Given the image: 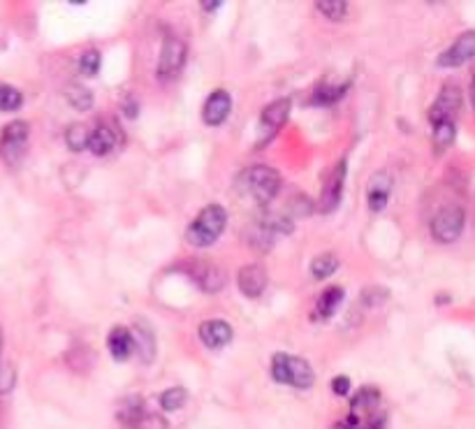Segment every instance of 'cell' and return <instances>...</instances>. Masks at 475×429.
I'll use <instances>...</instances> for the list:
<instances>
[{"instance_id":"cell-1","label":"cell","mask_w":475,"mask_h":429,"mask_svg":"<svg viewBox=\"0 0 475 429\" xmlns=\"http://www.w3.org/2000/svg\"><path fill=\"white\" fill-rule=\"evenodd\" d=\"M461 88L454 84H445L436 96L434 105L429 107V125H432V141L438 153L445 151L454 144L457 137V116L461 112Z\"/></svg>"},{"instance_id":"cell-2","label":"cell","mask_w":475,"mask_h":429,"mask_svg":"<svg viewBox=\"0 0 475 429\" xmlns=\"http://www.w3.org/2000/svg\"><path fill=\"white\" fill-rule=\"evenodd\" d=\"M227 225V212L221 205H209L205 206L193 224L188 225V233H186V240L190 242L197 249H205L211 246L223 234Z\"/></svg>"},{"instance_id":"cell-3","label":"cell","mask_w":475,"mask_h":429,"mask_svg":"<svg viewBox=\"0 0 475 429\" xmlns=\"http://www.w3.org/2000/svg\"><path fill=\"white\" fill-rule=\"evenodd\" d=\"M271 379H274L276 383H283V386L306 390V388L314 386L315 374L314 370H311V364L304 358L288 353H276L274 358H271Z\"/></svg>"},{"instance_id":"cell-4","label":"cell","mask_w":475,"mask_h":429,"mask_svg":"<svg viewBox=\"0 0 475 429\" xmlns=\"http://www.w3.org/2000/svg\"><path fill=\"white\" fill-rule=\"evenodd\" d=\"M242 186L258 205L267 206L281 190V174L267 165H255L242 174Z\"/></svg>"},{"instance_id":"cell-5","label":"cell","mask_w":475,"mask_h":429,"mask_svg":"<svg viewBox=\"0 0 475 429\" xmlns=\"http://www.w3.org/2000/svg\"><path fill=\"white\" fill-rule=\"evenodd\" d=\"M466 225V212L460 205H448L443 209H438L432 218V237L438 244H452L460 240V234L464 233Z\"/></svg>"},{"instance_id":"cell-6","label":"cell","mask_w":475,"mask_h":429,"mask_svg":"<svg viewBox=\"0 0 475 429\" xmlns=\"http://www.w3.org/2000/svg\"><path fill=\"white\" fill-rule=\"evenodd\" d=\"M28 137H31V128L26 121H12L0 132V156L7 165H16L26 153Z\"/></svg>"},{"instance_id":"cell-7","label":"cell","mask_w":475,"mask_h":429,"mask_svg":"<svg viewBox=\"0 0 475 429\" xmlns=\"http://www.w3.org/2000/svg\"><path fill=\"white\" fill-rule=\"evenodd\" d=\"M186 54H188V47H186L184 40L178 38H168L162 44L160 59H158V79L160 82H169V79H177L178 72L184 70Z\"/></svg>"},{"instance_id":"cell-8","label":"cell","mask_w":475,"mask_h":429,"mask_svg":"<svg viewBox=\"0 0 475 429\" xmlns=\"http://www.w3.org/2000/svg\"><path fill=\"white\" fill-rule=\"evenodd\" d=\"M346 172H348V160L341 158L339 163L334 165L323 186V196H320V212L332 214L339 206L341 196H343V184H346Z\"/></svg>"},{"instance_id":"cell-9","label":"cell","mask_w":475,"mask_h":429,"mask_svg":"<svg viewBox=\"0 0 475 429\" xmlns=\"http://www.w3.org/2000/svg\"><path fill=\"white\" fill-rule=\"evenodd\" d=\"M473 59H475V31H466V33H461L460 38L450 44L443 54L438 56V66L460 68Z\"/></svg>"},{"instance_id":"cell-10","label":"cell","mask_w":475,"mask_h":429,"mask_svg":"<svg viewBox=\"0 0 475 429\" xmlns=\"http://www.w3.org/2000/svg\"><path fill=\"white\" fill-rule=\"evenodd\" d=\"M290 98H279L262 109V114H260V128H262V137H265V140H271V137L286 125L288 116H290Z\"/></svg>"},{"instance_id":"cell-11","label":"cell","mask_w":475,"mask_h":429,"mask_svg":"<svg viewBox=\"0 0 475 429\" xmlns=\"http://www.w3.org/2000/svg\"><path fill=\"white\" fill-rule=\"evenodd\" d=\"M188 277L205 293H218L225 286V272L218 265H211V262H193V267H188Z\"/></svg>"},{"instance_id":"cell-12","label":"cell","mask_w":475,"mask_h":429,"mask_svg":"<svg viewBox=\"0 0 475 429\" xmlns=\"http://www.w3.org/2000/svg\"><path fill=\"white\" fill-rule=\"evenodd\" d=\"M237 281H239V290H242L246 297L249 299L260 297V295L265 293V288H267L265 267L255 265V262H251V265H243L242 269H239Z\"/></svg>"},{"instance_id":"cell-13","label":"cell","mask_w":475,"mask_h":429,"mask_svg":"<svg viewBox=\"0 0 475 429\" xmlns=\"http://www.w3.org/2000/svg\"><path fill=\"white\" fill-rule=\"evenodd\" d=\"M230 109H233L230 93L218 88L206 98L205 107H202V119H205L206 125H221L230 116Z\"/></svg>"},{"instance_id":"cell-14","label":"cell","mask_w":475,"mask_h":429,"mask_svg":"<svg viewBox=\"0 0 475 429\" xmlns=\"http://www.w3.org/2000/svg\"><path fill=\"white\" fill-rule=\"evenodd\" d=\"M200 339L206 348H223L233 342V327L221 318H211L200 325Z\"/></svg>"},{"instance_id":"cell-15","label":"cell","mask_w":475,"mask_h":429,"mask_svg":"<svg viewBox=\"0 0 475 429\" xmlns=\"http://www.w3.org/2000/svg\"><path fill=\"white\" fill-rule=\"evenodd\" d=\"M389 190H392V179L388 172H376L369 181L367 188V205L371 212H383L389 202Z\"/></svg>"},{"instance_id":"cell-16","label":"cell","mask_w":475,"mask_h":429,"mask_svg":"<svg viewBox=\"0 0 475 429\" xmlns=\"http://www.w3.org/2000/svg\"><path fill=\"white\" fill-rule=\"evenodd\" d=\"M109 353L116 362H125L130 358V353L135 351V339H132V332L125 330V327H114L107 337Z\"/></svg>"},{"instance_id":"cell-17","label":"cell","mask_w":475,"mask_h":429,"mask_svg":"<svg viewBox=\"0 0 475 429\" xmlns=\"http://www.w3.org/2000/svg\"><path fill=\"white\" fill-rule=\"evenodd\" d=\"M87 149L93 156H109L116 149V132L109 125H96L88 135Z\"/></svg>"},{"instance_id":"cell-18","label":"cell","mask_w":475,"mask_h":429,"mask_svg":"<svg viewBox=\"0 0 475 429\" xmlns=\"http://www.w3.org/2000/svg\"><path fill=\"white\" fill-rule=\"evenodd\" d=\"M343 297H346V293H343V288H339V286H330L327 290H323V295H320L318 302H315V321H327V318H332V315L336 314V309L341 306V302H343Z\"/></svg>"},{"instance_id":"cell-19","label":"cell","mask_w":475,"mask_h":429,"mask_svg":"<svg viewBox=\"0 0 475 429\" xmlns=\"http://www.w3.org/2000/svg\"><path fill=\"white\" fill-rule=\"evenodd\" d=\"M348 87H351V82H341V84L320 82L318 87H315L314 96H311V103L320 105V107H327V105H334L336 100L343 98V93L348 91Z\"/></svg>"},{"instance_id":"cell-20","label":"cell","mask_w":475,"mask_h":429,"mask_svg":"<svg viewBox=\"0 0 475 429\" xmlns=\"http://www.w3.org/2000/svg\"><path fill=\"white\" fill-rule=\"evenodd\" d=\"M135 346H140V353L144 358V362H151L153 355H156V342H153V330L146 321H140L135 325Z\"/></svg>"},{"instance_id":"cell-21","label":"cell","mask_w":475,"mask_h":429,"mask_svg":"<svg viewBox=\"0 0 475 429\" xmlns=\"http://www.w3.org/2000/svg\"><path fill=\"white\" fill-rule=\"evenodd\" d=\"M65 98L77 112H87V109L93 107V93L87 87H81V84H70L65 88Z\"/></svg>"},{"instance_id":"cell-22","label":"cell","mask_w":475,"mask_h":429,"mask_svg":"<svg viewBox=\"0 0 475 429\" xmlns=\"http://www.w3.org/2000/svg\"><path fill=\"white\" fill-rule=\"evenodd\" d=\"M336 269H339V258H336L334 253H323V256L311 260V274H314V278H318V281L330 278Z\"/></svg>"},{"instance_id":"cell-23","label":"cell","mask_w":475,"mask_h":429,"mask_svg":"<svg viewBox=\"0 0 475 429\" xmlns=\"http://www.w3.org/2000/svg\"><path fill=\"white\" fill-rule=\"evenodd\" d=\"M88 135H91V131H88L87 125L72 123L70 128L65 131V141H68V147H70L72 151H84V149L88 147Z\"/></svg>"},{"instance_id":"cell-24","label":"cell","mask_w":475,"mask_h":429,"mask_svg":"<svg viewBox=\"0 0 475 429\" xmlns=\"http://www.w3.org/2000/svg\"><path fill=\"white\" fill-rule=\"evenodd\" d=\"M23 105V96L19 88L0 82V112H14Z\"/></svg>"},{"instance_id":"cell-25","label":"cell","mask_w":475,"mask_h":429,"mask_svg":"<svg viewBox=\"0 0 475 429\" xmlns=\"http://www.w3.org/2000/svg\"><path fill=\"white\" fill-rule=\"evenodd\" d=\"M315 7L323 12L324 17L332 19V22H341L348 14L346 0H315Z\"/></svg>"},{"instance_id":"cell-26","label":"cell","mask_w":475,"mask_h":429,"mask_svg":"<svg viewBox=\"0 0 475 429\" xmlns=\"http://www.w3.org/2000/svg\"><path fill=\"white\" fill-rule=\"evenodd\" d=\"M186 402H188V392L184 388H169L160 395V406L165 411H178Z\"/></svg>"},{"instance_id":"cell-27","label":"cell","mask_w":475,"mask_h":429,"mask_svg":"<svg viewBox=\"0 0 475 429\" xmlns=\"http://www.w3.org/2000/svg\"><path fill=\"white\" fill-rule=\"evenodd\" d=\"M79 70H81V75H87V77L97 75V70H100V51L97 50L84 51L79 59Z\"/></svg>"},{"instance_id":"cell-28","label":"cell","mask_w":475,"mask_h":429,"mask_svg":"<svg viewBox=\"0 0 475 429\" xmlns=\"http://www.w3.org/2000/svg\"><path fill=\"white\" fill-rule=\"evenodd\" d=\"M332 390H334V395L346 397L348 390H351V379H348V376H336V379L332 380Z\"/></svg>"},{"instance_id":"cell-29","label":"cell","mask_w":475,"mask_h":429,"mask_svg":"<svg viewBox=\"0 0 475 429\" xmlns=\"http://www.w3.org/2000/svg\"><path fill=\"white\" fill-rule=\"evenodd\" d=\"M14 386V371L10 367H0V392H7Z\"/></svg>"},{"instance_id":"cell-30","label":"cell","mask_w":475,"mask_h":429,"mask_svg":"<svg viewBox=\"0 0 475 429\" xmlns=\"http://www.w3.org/2000/svg\"><path fill=\"white\" fill-rule=\"evenodd\" d=\"M123 114L128 116V119H137V100L135 98L123 100Z\"/></svg>"},{"instance_id":"cell-31","label":"cell","mask_w":475,"mask_h":429,"mask_svg":"<svg viewBox=\"0 0 475 429\" xmlns=\"http://www.w3.org/2000/svg\"><path fill=\"white\" fill-rule=\"evenodd\" d=\"M223 3L221 0H202L200 3V7H205L206 12H214V10H218V7H221Z\"/></svg>"},{"instance_id":"cell-32","label":"cell","mask_w":475,"mask_h":429,"mask_svg":"<svg viewBox=\"0 0 475 429\" xmlns=\"http://www.w3.org/2000/svg\"><path fill=\"white\" fill-rule=\"evenodd\" d=\"M470 103H473V109H475V77H473V82H470Z\"/></svg>"},{"instance_id":"cell-33","label":"cell","mask_w":475,"mask_h":429,"mask_svg":"<svg viewBox=\"0 0 475 429\" xmlns=\"http://www.w3.org/2000/svg\"><path fill=\"white\" fill-rule=\"evenodd\" d=\"M0 348H3V332H0Z\"/></svg>"}]
</instances>
